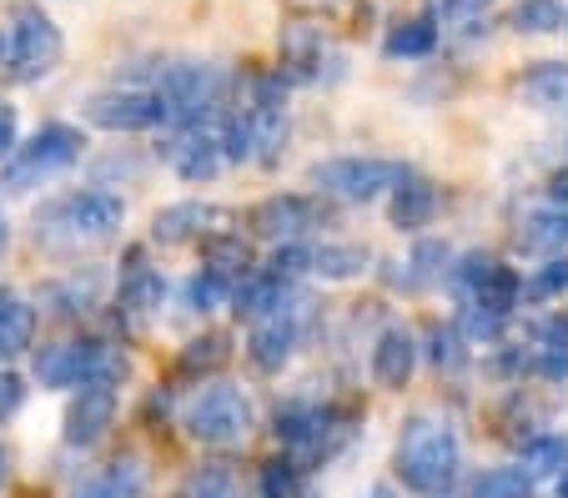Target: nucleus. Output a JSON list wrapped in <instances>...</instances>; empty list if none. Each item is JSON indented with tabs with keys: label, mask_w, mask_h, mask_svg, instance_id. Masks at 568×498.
I'll return each instance as SVG.
<instances>
[{
	"label": "nucleus",
	"mask_w": 568,
	"mask_h": 498,
	"mask_svg": "<svg viewBox=\"0 0 568 498\" xmlns=\"http://www.w3.org/2000/svg\"><path fill=\"white\" fill-rule=\"evenodd\" d=\"M458 468H463V448L453 423L433 418V413H413L403 423V438H397V478H403V488H413L423 498H443L458 484Z\"/></svg>",
	"instance_id": "f257e3e1"
},
{
	"label": "nucleus",
	"mask_w": 568,
	"mask_h": 498,
	"mask_svg": "<svg viewBox=\"0 0 568 498\" xmlns=\"http://www.w3.org/2000/svg\"><path fill=\"white\" fill-rule=\"evenodd\" d=\"M126 222V202L111 192H65L36 212V237L41 242H106Z\"/></svg>",
	"instance_id": "f03ea898"
},
{
	"label": "nucleus",
	"mask_w": 568,
	"mask_h": 498,
	"mask_svg": "<svg viewBox=\"0 0 568 498\" xmlns=\"http://www.w3.org/2000/svg\"><path fill=\"white\" fill-rule=\"evenodd\" d=\"M65 41L55 31V21L41 6H11V26L0 41V65L11 81H41L55 61H61Z\"/></svg>",
	"instance_id": "7ed1b4c3"
},
{
	"label": "nucleus",
	"mask_w": 568,
	"mask_h": 498,
	"mask_svg": "<svg viewBox=\"0 0 568 498\" xmlns=\"http://www.w3.org/2000/svg\"><path fill=\"white\" fill-rule=\"evenodd\" d=\"M81 146H87L81 131L65 126V121H51V126H41L26 146L11 152L6 172H0V186H6V192H31V186L51 182L55 172H65V166L81 162Z\"/></svg>",
	"instance_id": "20e7f679"
},
{
	"label": "nucleus",
	"mask_w": 568,
	"mask_h": 498,
	"mask_svg": "<svg viewBox=\"0 0 568 498\" xmlns=\"http://www.w3.org/2000/svg\"><path fill=\"white\" fill-rule=\"evenodd\" d=\"M156 96L166 101V121H176V126H202L226 96V71L212 61H176L161 71Z\"/></svg>",
	"instance_id": "39448f33"
},
{
	"label": "nucleus",
	"mask_w": 568,
	"mask_h": 498,
	"mask_svg": "<svg viewBox=\"0 0 568 498\" xmlns=\"http://www.w3.org/2000/svg\"><path fill=\"white\" fill-rule=\"evenodd\" d=\"M31 373L41 388H75V383H87V378L116 383L126 373V363L106 343H45V347H36Z\"/></svg>",
	"instance_id": "423d86ee"
},
{
	"label": "nucleus",
	"mask_w": 568,
	"mask_h": 498,
	"mask_svg": "<svg viewBox=\"0 0 568 498\" xmlns=\"http://www.w3.org/2000/svg\"><path fill=\"white\" fill-rule=\"evenodd\" d=\"M252 428V403L242 388L232 383H212L206 393H196L192 408H186V434L196 444H212V448H232L242 444Z\"/></svg>",
	"instance_id": "0eeeda50"
},
{
	"label": "nucleus",
	"mask_w": 568,
	"mask_h": 498,
	"mask_svg": "<svg viewBox=\"0 0 568 498\" xmlns=\"http://www.w3.org/2000/svg\"><path fill=\"white\" fill-rule=\"evenodd\" d=\"M408 176L403 162H383V156H333V162L312 166V186H322L337 202H373V196L393 192Z\"/></svg>",
	"instance_id": "6e6552de"
},
{
	"label": "nucleus",
	"mask_w": 568,
	"mask_h": 498,
	"mask_svg": "<svg viewBox=\"0 0 568 498\" xmlns=\"http://www.w3.org/2000/svg\"><path fill=\"white\" fill-rule=\"evenodd\" d=\"M302 317H307V297L287 293L272 313H262L257 323H252V363H257L262 373H282V363L297 353V337H302Z\"/></svg>",
	"instance_id": "1a4fd4ad"
},
{
	"label": "nucleus",
	"mask_w": 568,
	"mask_h": 498,
	"mask_svg": "<svg viewBox=\"0 0 568 498\" xmlns=\"http://www.w3.org/2000/svg\"><path fill=\"white\" fill-rule=\"evenodd\" d=\"M448 282L458 287L463 303H488V307H498V313H508V307L524 297V282L514 277V267H504V262H494V257H483V252L463 257L458 267L448 272Z\"/></svg>",
	"instance_id": "9d476101"
},
{
	"label": "nucleus",
	"mask_w": 568,
	"mask_h": 498,
	"mask_svg": "<svg viewBox=\"0 0 568 498\" xmlns=\"http://www.w3.org/2000/svg\"><path fill=\"white\" fill-rule=\"evenodd\" d=\"M111 423H116V383L111 378L75 383V398H71V408H65V444L71 448L101 444Z\"/></svg>",
	"instance_id": "9b49d317"
},
{
	"label": "nucleus",
	"mask_w": 568,
	"mask_h": 498,
	"mask_svg": "<svg viewBox=\"0 0 568 498\" xmlns=\"http://www.w3.org/2000/svg\"><path fill=\"white\" fill-rule=\"evenodd\" d=\"M87 121L101 131H151L166 121V101L156 91H101L87 101Z\"/></svg>",
	"instance_id": "f8f14e48"
},
{
	"label": "nucleus",
	"mask_w": 568,
	"mask_h": 498,
	"mask_svg": "<svg viewBox=\"0 0 568 498\" xmlns=\"http://www.w3.org/2000/svg\"><path fill=\"white\" fill-rule=\"evenodd\" d=\"M232 227V212L226 206H212V202H176L166 212H156L151 222V237L161 247H176V242H192V237H212V232H226Z\"/></svg>",
	"instance_id": "ddd939ff"
},
{
	"label": "nucleus",
	"mask_w": 568,
	"mask_h": 498,
	"mask_svg": "<svg viewBox=\"0 0 568 498\" xmlns=\"http://www.w3.org/2000/svg\"><path fill=\"white\" fill-rule=\"evenodd\" d=\"M166 162H172V172L182 176V182H212V176L226 166L222 136L206 131V121L202 126H182L176 131V141L166 146Z\"/></svg>",
	"instance_id": "4468645a"
},
{
	"label": "nucleus",
	"mask_w": 568,
	"mask_h": 498,
	"mask_svg": "<svg viewBox=\"0 0 568 498\" xmlns=\"http://www.w3.org/2000/svg\"><path fill=\"white\" fill-rule=\"evenodd\" d=\"M252 232L267 242H297L307 237L312 227H317V206L307 202V196H267V202L252 206Z\"/></svg>",
	"instance_id": "2eb2a0df"
},
{
	"label": "nucleus",
	"mask_w": 568,
	"mask_h": 498,
	"mask_svg": "<svg viewBox=\"0 0 568 498\" xmlns=\"http://www.w3.org/2000/svg\"><path fill=\"white\" fill-rule=\"evenodd\" d=\"M438 206H443V196H438V186L433 182H423V176H403V182L393 186V202H387V217H393V227H403V232H423L433 217H438Z\"/></svg>",
	"instance_id": "dca6fc26"
},
{
	"label": "nucleus",
	"mask_w": 568,
	"mask_h": 498,
	"mask_svg": "<svg viewBox=\"0 0 568 498\" xmlns=\"http://www.w3.org/2000/svg\"><path fill=\"white\" fill-rule=\"evenodd\" d=\"M418 368V343H413L408 327H387L373 347V378L377 388H403Z\"/></svg>",
	"instance_id": "f3484780"
},
{
	"label": "nucleus",
	"mask_w": 568,
	"mask_h": 498,
	"mask_svg": "<svg viewBox=\"0 0 568 498\" xmlns=\"http://www.w3.org/2000/svg\"><path fill=\"white\" fill-rule=\"evenodd\" d=\"M282 297H287V282H282L277 272H267V267H262V272H247V277L232 287V313L247 317V323H257V317L272 313Z\"/></svg>",
	"instance_id": "a211bd4d"
},
{
	"label": "nucleus",
	"mask_w": 568,
	"mask_h": 498,
	"mask_svg": "<svg viewBox=\"0 0 568 498\" xmlns=\"http://www.w3.org/2000/svg\"><path fill=\"white\" fill-rule=\"evenodd\" d=\"M538 111H568V61H538L524 81H518Z\"/></svg>",
	"instance_id": "6ab92c4d"
},
{
	"label": "nucleus",
	"mask_w": 568,
	"mask_h": 498,
	"mask_svg": "<svg viewBox=\"0 0 568 498\" xmlns=\"http://www.w3.org/2000/svg\"><path fill=\"white\" fill-rule=\"evenodd\" d=\"M36 337V307L16 293H0V358L26 353Z\"/></svg>",
	"instance_id": "aec40b11"
},
{
	"label": "nucleus",
	"mask_w": 568,
	"mask_h": 498,
	"mask_svg": "<svg viewBox=\"0 0 568 498\" xmlns=\"http://www.w3.org/2000/svg\"><path fill=\"white\" fill-rule=\"evenodd\" d=\"M443 272H448V247H443V242H418V247H413V257L403 262V272H393V287L423 293V287L443 282Z\"/></svg>",
	"instance_id": "412c9836"
},
{
	"label": "nucleus",
	"mask_w": 568,
	"mask_h": 498,
	"mask_svg": "<svg viewBox=\"0 0 568 498\" xmlns=\"http://www.w3.org/2000/svg\"><path fill=\"white\" fill-rule=\"evenodd\" d=\"M518 247L548 257V252L568 247V212H528L524 227H518Z\"/></svg>",
	"instance_id": "4be33fe9"
},
{
	"label": "nucleus",
	"mask_w": 568,
	"mask_h": 498,
	"mask_svg": "<svg viewBox=\"0 0 568 498\" xmlns=\"http://www.w3.org/2000/svg\"><path fill=\"white\" fill-rule=\"evenodd\" d=\"M367 262H373V252L357 247V242H322V247H312V272L327 282L357 277V272H367Z\"/></svg>",
	"instance_id": "5701e85b"
},
{
	"label": "nucleus",
	"mask_w": 568,
	"mask_h": 498,
	"mask_svg": "<svg viewBox=\"0 0 568 498\" xmlns=\"http://www.w3.org/2000/svg\"><path fill=\"white\" fill-rule=\"evenodd\" d=\"M161 297H166V282H161L151 267H141V257H131V272L121 277V313L146 317L161 307Z\"/></svg>",
	"instance_id": "b1692460"
},
{
	"label": "nucleus",
	"mask_w": 568,
	"mask_h": 498,
	"mask_svg": "<svg viewBox=\"0 0 568 498\" xmlns=\"http://www.w3.org/2000/svg\"><path fill=\"white\" fill-rule=\"evenodd\" d=\"M202 262L212 272H222V277L242 282L252 272V247L236 232H212V237H202Z\"/></svg>",
	"instance_id": "393cba45"
},
{
	"label": "nucleus",
	"mask_w": 568,
	"mask_h": 498,
	"mask_svg": "<svg viewBox=\"0 0 568 498\" xmlns=\"http://www.w3.org/2000/svg\"><path fill=\"white\" fill-rule=\"evenodd\" d=\"M176 498H242L232 464H202L176 484Z\"/></svg>",
	"instance_id": "a878e982"
},
{
	"label": "nucleus",
	"mask_w": 568,
	"mask_h": 498,
	"mask_svg": "<svg viewBox=\"0 0 568 498\" xmlns=\"http://www.w3.org/2000/svg\"><path fill=\"white\" fill-rule=\"evenodd\" d=\"M433 45H438V21H403L387 31L383 55H393V61H418V55H433Z\"/></svg>",
	"instance_id": "bb28decb"
},
{
	"label": "nucleus",
	"mask_w": 568,
	"mask_h": 498,
	"mask_svg": "<svg viewBox=\"0 0 568 498\" xmlns=\"http://www.w3.org/2000/svg\"><path fill=\"white\" fill-rule=\"evenodd\" d=\"M468 498H534V488H528L524 468H483L473 478Z\"/></svg>",
	"instance_id": "cd10ccee"
},
{
	"label": "nucleus",
	"mask_w": 568,
	"mask_h": 498,
	"mask_svg": "<svg viewBox=\"0 0 568 498\" xmlns=\"http://www.w3.org/2000/svg\"><path fill=\"white\" fill-rule=\"evenodd\" d=\"M322 61V35L307 31V26H292L282 31V65H292V77H312L307 65Z\"/></svg>",
	"instance_id": "c85d7f7f"
},
{
	"label": "nucleus",
	"mask_w": 568,
	"mask_h": 498,
	"mask_svg": "<svg viewBox=\"0 0 568 498\" xmlns=\"http://www.w3.org/2000/svg\"><path fill=\"white\" fill-rule=\"evenodd\" d=\"M101 488L116 498H141V488H146V464H141L136 454H121L106 464V474H101Z\"/></svg>",
	"instance_id": "c756f323"
},
{
	"label": "nucleus",
	"mask_w": 568,
	"mask_h": 498,
	"mask_svg": "<svg viewBox=\"0 0 568 498\" xmlns=\"http://www.w3.org/2000/svg\"><path fill=\"white\" fill-rule=\"evenodd\" d=\"M504 323H508V313H498L488 303H463V313H458V333L468 343H494L504 333Z\"/></svg>",
	"instance_id": "7c9ffc66"
},
{
	"label": "nucleus",
	"mask_w": 568,
	"mask_h": 498,
	"mask_svg": "<svg viewBox=\"0 0 568 498\" xmlns=\"http://www.w3.org/2000/svg\"><path fill=\"white\" fill-rule=\"evenodd\" d=\"M232 287H236L232 277H222V272L202 267V272L192 277V287H186V297H192L196 313H216L222 303H232Z\"/></svg>",
	"instance_id": "2f4dec72"
},
{
	"label": "nucleus",
	"mask_w": 568,
	"mask_h": 498,
	"mask_svg": "<svg viewBox=\"0 0 568 498\" xmlns=\"http://www.w3.org/2000/svg\"><path fill=\"white\" fill-rule=\"evenodd\" d=\"M226 358H232V343H226L222 333H206V337H196V343H186L182 368L186 373H212V368H222Z\"/></svg>",
	"instance_id": "473e14b6"
},
{
	"label": "nucleus",
	"mask_w": 568,
	"mask_h": 498,
	"mask_svg": "<svg viewBox=\"0 0 568 498\" xmlns=\"http://www.w3.org/2000/svg\"><path fill=\"white\" fill-rule=\"evenodd\" d=\"M564 468H568L564 438H534V444H524V474H564Z\"/></svg>",
	"instance_id": "72a5a7b5"
},
{
	"label": "nucleus",
	"mask_w": 568,
	"mask_h": 498,
	"mask_svg": "<svg viewBox=\"0 0 568 498\" xmlns=\"http://www.w3.org/2000/svg\"><path fill=\"white\" fill-rule=\"evenodd\" d=\"M564 26V11H558L554 0H518L514 6V31H558Z\"/></svg>",
	"instance_id": "f704fd0d"
},
{
	"label": "nucleus",
	"mask_w": 568,
	"mask_h": 498,
	"mask_svg": "<svg viewBox=\"0 0 568 498\" xmlns=\"http://www.w3.org/2000/svg\"><path fill=\"white\" fill-rule=\"evenodd\" d=\"M428 363L433 368H463L468 363L458 327H428Z\"/></svg>",
	"instance_id": "c9c22d12"
},
{
	"label": "nucleus",
	"mask_w": 568,
	"mask_h": 498,
	"mask_svg": "<svg viewBox=\"0 0 568 498\" xmlns=\"http://www.w3.org/2000/svg\"><path fill=\"white\" fill-rule=\"evenodd\" d=\"M524 293L534 297V303H544V297H558V293H568V257H548L544 267H538L534 277L524 282Z\"/></svg>",
	"instance_id": "e433bc0d"
},
{
	"label": "nucleus",
	"mask_w": 568,
	"mask_h": 498,
	"mask_svg": "<svg viewBox=\"0 0 568 498\" xmlns=\"http://www.w3.org/2000/svg\"><path fill=\"white\" fill-rule=\"evenodd\" d=\"M297 494V474H292V464H267L257 478V498H292Z\"/></svg>",
	"instance_id": "4c0bfd02"
},
{
	"label": "nucleus",
	"mask_w": 568,
	"mask_h": 498,
	"mask_svg": "<svg viewBox=\"0 0 568 498\" xmlns=\"http://www.w3.org/2000/svg\"><path fill=\"white\" fill-rule=\"evenodd\" d=\"M428 6H433V16H443L448 26H473L488 11V0H428Z\"/></svg>",
	"instance_id": "58836bf2"
},
{
	"label": "nucleus",
	"mask_w": 568,
	"mask_h": 498,
	"mask_svg": "<svg viewBox=\"0 0 568 498\" xmlns=\"http://www.w3.org/2000/svg\"><path fill=\"white\" fill-rule=\"evenodd\" d=\"M91 293H97V282H81V277H71V282H65V287H51V303H65L61 313H87Z\"/></svg>",
	"instance_id": "ea45409f"
},
{
	"label": "nucleus",
	"mask_w": 568,
	"mask_h": 498,
	"mask_svg": "<svg viewBox=\"0 0 568 498\" xmlns=\"http://www.w3.org/2000/svg\"><path fill=\"white\" fill-rule=\"evenodd\" d=\"M21 398H26V383L16 378V373H0V423L21 408Z\"/></svg>",
	"instance_id": "a19ab883"
},
{
	"label": "nucleus",
	"mask_w": 568,
	"mask_h": 498,
	"mask_svg": "<svg viewBox=\"0 0 568 498\" xmlns=\"http://www.w3.org/2000/svg\"><path fill=\"white\" fill-rule=\"evenodd\" d=\"M16 136H21V116H16V106L0 101V156L16 152Z\"/></svg>",
	"instance_id": "79ce46f5"
},
{
	"label": "nucleus",
	"mask_w": 568,
	"mask_h": 498,
	"mask_svg": "<svg viewBox=\"0 0 568 498\" xmlns=\"http://www.w3.org/2000/svg\"><path fill=\"white\" fill-rule=\"evenodd\" d=\"M75 498H116V494H106V488H101V478H97V484H87V488H81V494H75Z\"/></svg>",
	"instance_id": "37998d69"
},
{
	"label": "nucleus",
	"mask_w": 568,
	"mask_h": 498,
	"mask_svg": "<svg viewBox=\"0 0 568 498\" xmlns=\"http://www.w3.org/2000/svg\"><path fill=\"white\" fill-rule=\"evenodd\" d=\"M373 498H397V494H393V488H377V494H373Z\"/></svg>",
	"instance_id": "c03bdc74"
},
{
	"label": "nucleus",
	"mask_w": 568,
	"mask_h": 498,
	"mask_svg": "<svg viewBox=\"0 0 568 498\" xmlns=\"http://www.w3.org/2000/svg\"><path fill=\"white\" fill-rule=\"evenodd\" d=\"M558 498H568V474H564V484H558Z\"/></svg>",
	"instance_id": "a18cd8bd"
},
{
	"label": "nucleus",
	"mask_w": 568,
	"mask_h": 498,
	"mask_svg": "<svg viewBox=\"0 0 568 498\" xmlns=\"http://www.w3.org/2000/svg\"><path fill=\"white\" fill-rule=\"evenodd\" d=\"M0 247H6V217H0Z\"/></svg>",
	"instance_id": "49530a36"
},
{
	"label": "nucleus",
	"mask_w": 568,
	"mask_h": 498,
	"mask_svg": "<svg viewBox=\"0 0 568 498\" xmlns=\"http://www.w3.org/2000/svg\"><path fill=\"white\" fill-rule=\"evenodd\" d=\"M0 474H6V454H0Z\"/></svg>",
	"instance_id": "de8ad7c7"
}]
</instances>
